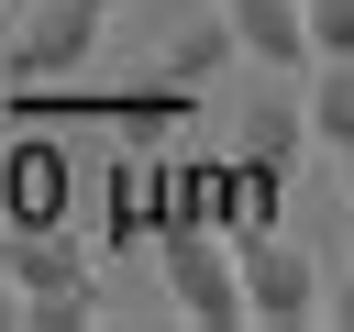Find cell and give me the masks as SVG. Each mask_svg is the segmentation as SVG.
<instances>
[{"label": "cell", "mask_w": 354, "mask_h": 332, "mask_svg": "<svg viewBox=\"0 0 354 332\" xmlns=\"http://www.w3.org/2000/svg\"><path fill=\"white\" fill-rule=\"evenodd\" d=\"M332 310H343V321H354V277H343V288H332Z\"/></svg>", "instance_id": "4fadbf2b"}, {"label": "cell", "mask_w": 354, "mask_h": 332, "mask_svg": "<svg viewBox=\"0 0 354 332\" xmlns=\"http://www.w3.org/2000/svg\"><path fill=\"white\" fill-rule=\"evenodd\" d=\"M343 166H354V155H343Z\"/></svg>", "instance_id": "9a60e30c"}, {"label": "cell", "mask_w": 354, "mask_h": 332, "mask_svg": "<svg viewBox=\"0 0 354 332\" xmlns=\"http://www.w3.org/2000/svg\"><path fill=\"white\" fill-rule=\"evenodd\" d=\"M232 11V44L266 55V66H321L310 55V0H221Z\"/></svg>", "instance_id": "8992f818"}, {"label": "cell", "mask_w": 354, "mask_h": 332, "mask_svg": "<svg viewBox=\"0 0 354 332\" xmlns=\"http://www.w3.org/2000/svg\"><path fill=\"white\" fill-rule=\"evenodd\" d=\"M299 144H310V100H299V111H277V100L243 111V155H277V166H288Z\"/></svg>", "instance_id": "30bf717a"}, {"label": "cell", "mask_w": 354, "mask_h": 332, "mask_svg": "<svg viewBox=\"0 0 354 332\" xmlns=\"http://www.w3.org/2000/svg\"><path fill=\"white\" fill-rule=\"evenodd\" d=\"M232 255H243V299H254V321H310L321 310V266L266 221V232H232Z\"/></svg>", "instance_id": "3957f363"}, {"label": "cell", "mask_w": 354, "mask_h": 332, "mask_svg": "<svg viewBox=\"0 0 354 332\" xmlns=\"http://www.w3.org/2000/svg\"><path fill=\"white\" fill-rule=\"evenodd\" d=\"M11 288H22V321H88V243H66V221L11 232Z\"/></svg>", "instance_id": "7a4b0ae2"}, {"label": "cell", "mask_w": 354, "mask_h": 332, "mask_svg": "<svg viewBox=\"0 0 354 332\" xmlns=\"http://www.w3.org/2000/svg\"><path fill=\"white\" fill-rule=\"evenodd\" d=\"M277 177H288L277 155H232V232H266L277 221Z\"/></svg>", "instance_id": "9c48e42d"}, {"label": "cell", "mask_w": 354, "mask_h": 332, "mask_svg": "<svg viewBox=\"0 0 354 332\" xmlns=\"http://www.w3.org/2000/svg\"><path fill=\"white\" fill-rule=\"evenodd\" d=\"M100 22H111L100 0H55L44 22H22V33H11V55H0V66H11V77H66V66H88V55H100Z\"/></svg>", "instance_id": "277c9868"}, {"label": "cell", "mask_w": 354, "mask_h": 332, "mask_svg": "<svg viewBox=\"0 0 354 332\" xmlns=\"http://www.w3.org/2000/svg\"><path fill=\"white\" fill-rule=\"evenodd\" d=\"M310 144L354 155V44H343V55H321V77H310Z\"/></svg>", "instance_id": "52a82bcc"}, {"label": "cell", "mask_w": 354, "mask_h": 332, "mask_svg": "<svg viewBox=\"0 0 354 332\" xmlns=\"http://www.w3.org/2000/svg\"><path fill=\"white\" fill-rule=\"evenodd\" d=\"M166 299H177L188 321H210V332L254 321V299H243V255H232L221 221H166Z\"/></svg>", "instance_id": "6da1fadb"}, {"label": "cell", "mask_w": 354, "mask_h": 332, "mask_svg": "<svg viewBox=\"0 0 354 332\" xmlns=\"http://www.w3.org/2000/svg\"><path fill=\"white\" fill-rule=\"evenodd\" d=\"M354 44V0H310V55H343Z\"/></svg>", "instance_id": "8fae6325"}, {"label": "cell", "mask_w": 354, "mask_h": 332, "mask_svg": "<svg viewBox=\"0 0 354 332\" xmlns=\"http://www.w3.org/2000/svg\"><path fill=\"white\" fill-rule=\"evenodd\" d=\"M100 11H111V0H100Z\"/></svg>", "instance_id": "5bb4252c"}, {"label": "cell", "mask_w": 354, "mask_h": 332, "mask_svg": "<svg viewBox=\"0 0 354 332\" xmlns=\"http://www.w3.org/2000/svg\"><path fill=\"white\" fill-rule=\"evenodd\" d=\"M221 55H243V44H232V11H199V22L166 33V77H210Z\"/></svg>", "instance_id": "ba28073f"}, {"label": "cell", "mask_w": 354, "mask_h": 332, "mask_svg": "<svg viewBox=\"0 0 354 332\" xmlns=\"http://www.w3.org/2000/svg\"><path fill=\"white\" fill-rule=\"evenodd\" d=\"M66 188H77V166H66L55 144H0V221H11V232L66 221Z\"/></svg>", "instance_id": "5b68a950"}, {"label": "cell", "mask_w": 354, "mask_h": 332, "mask_svg": "<svg viewBox=\"0 0 354 332\" xmlns=\"http://www.w3.org/2000/svg\"><path fill=\"white\" fill-rule=\"evenodd\" d=\"M0 321H22V288H11V221H0Z\"/></svg>", "instance_id": "7c38bea8"}]
</instances>
